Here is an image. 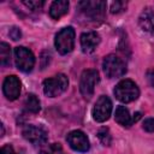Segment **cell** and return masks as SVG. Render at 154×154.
Wrapping results in <instances>:
<instances>
[{
	"mask_svg": "<svg viewBox=\"0 0 154 154\" xmlns=\"http://www.w3.org/2000/svg\"><path fill=\"white\" fill-rule=\"evenodd\" d=\"M100 81L99 72L95 69L84 70L79 79V91L84 97H90L94 94L95 87Z\"/></svg>",
	"mask_w": 154,
	"mask_h": 154,
	"instance_id": "8992f818",
	"label": "cell"
},
{
	"mask_svg": "<svg viewBox=\"0 0 154 154\" xmlns=\"http://www.w3.org/2000/svg\"><path fill=\"white\" fill-rule=\"evenodd\" d=\"M2 91L4 95L6 96V99H8L10 101H13L16 99H18L19 94H20V81L17 76L11 75L7 76L2 83Z\"/></svg>",
	"mask_w": 154,
	"mask_h": 154,
	"instance_id": "8fae6325",
	"label": "cell"
},
{
	"mask_svg": "<svg viewBox=\"0 0 154 154\" xmlns=\"http://www.w3.org/2000/svg\"><path fill=\"white\" fill-rule=\"evenodd\" d=\"M54 45H55L57 51L60 54L65 55V54L70 53L75 46V30H73V28L72 26L63 28L55 35Z\"/></svg>",
	"mask_w": 154,
	"mask_h": 154,
	"instance_id": "277c9868",
	"label": "cell"
},
{
	"mask_svg": "<svg viewBox=\"0 0 154 154\" xmlns=\"http://www.w3.org/2000/svg\"><path fill=\"white\" fill-rule=\"evenodd\" d=\"M140 26L144 31H153L154 30V12L150 8H144V11L141 13L138 18Z\"/></svg>",
	"mask_w": 154,
	"mask_h": 154,
	"instance_id": "9a60e30c",
	"label": "cell"
},
{
	"mask_svg": "<svg viewBox=\"0 0 154 154\" xmlns=\"http://www.w3.org/2000/svg\"><path fill=\"white\" fill-rule=\"evenodd\" d=\"M69 87V79L64 73H58L43 81V93L49 97L61 95Z\"/></svg>",
	"mask_w": 154,
	"mask_h": 154,
	"instance_id": "7a4b0ae2",
	"label": "cell"
},
{
	"mask_svg": "<svg viewBox=\"0 0 154 154\" xmlns=\"http://www.w3.org/2000/svg\"><path fill=\"white\" fill-rule=\"evenodd\" d=\"M66 141L73 150L79 153H85L90 148V143L87 135L81 130H73L69 132L66 136Z\"/></svg>",
	"mask_w": 154,
	"mask_h": 154,
	"instance_id": "9c48e42d",
	"label": "cell"
},
{
	"mask_svg": "<svg viewBox=\"0 0 154 154\" xmlns=\"http://www.w3.org/2000/svg\"><path fill=\"white\" fill-rule=\"evenodd\" d=\"M14 61L18 70L23 72H30L35 65V57L30 49L18 46L14 48Z\"/></svg>",
	"mask_w": 154,
	"mask_h": 154,
	"instance_id": "52a82bcc",
	"label": "cell"
},
{
	"mask_svg": "<svg viewBox=\"0 0 154 154\" xmlns=\"http://www.w3.org/2000/svg\"><path fill=\"white\" fill-rule=\"evenodd\" d=\"M69 6H70L69 1H65V0L54 1V2H52L51 7H49V16L53 19H59L67 13Z\"/></svg>",
	"mask_w": 154,
	"mask_h": 154,
	"instance_id": "5bb4252c",
	"label": "cell"
},
{
	"mask_svg": "<svg viewBox=\"0 0 154 154\" xmlns=\"http://www.w3.org/2000/svg\"><path fill=\"white\" fill-rule=\"evenodd\" d=\"M42 154H64V149L60 143H51L42 150Z\"/></svg>",
	"mask_w": 154,
	"mask_h": 154,
	"instance_id": "d6986e66",
	"label": "cell"
},
{
	"mask_svg": "<svg viewBox=\"0 0 154 154\" xmlns=\"http://www.w3.org/2000/svg\"><path fill=\"white\" fill-rule=\"evenodd\" d=\"M97 137H99V140L101 141V143L103 146H109L111 142H112V137H111V134H109L107 128L100 129L99 132H97Z\"/></svg>",
	"mask_w": 154,
	"mask_h": 154,
	"instance_id": "ac0fdd59",
	"label": "cell"
},
{
	"mask_svg": "<svg viewBox=\"0 0 154 154\" xmlns=\"http://www.w3.org/2000/svg\"><path fill=\"white\" fill-rule=\"evenodd\" d=\"M23 4L25 6H28L29 8L36 11V10H41L42 8V6L45 5V1H37V0L36 1H23Z\"/></svg>",
	"mask_w": 154,
	"mask_h": 154,
	"instance_id": "ffe728a7",
	"label": "cell"
},
{
	"mask_svg": "<svg viewBox=\"0 0 154 154\" xmlns=\"http://www.w3.org/2000/svg\"><path fill=\"white\" fill-rule=\"evenodd\" d=\"M24 105H25L26 111H29V112H31V113H38V112H40V108H41V107H40V100H38L37 96L34 95V94H29V95L26 96Z\"/></svg>",
	"mask_w": 154,
	"mask_h": 154,
	"instance_id": "2e32d148",
	"label": "cell"
},
{
	"mask_svg": "<svg viewBox=\"0 0 154 154\" xmlns=\"http://www.w3.org/2000/svg\"><path fill=\"white\" fill-rule=\"evenodd\" d=\"M23 137L32 144H43L47 141V131L42 126L26 125L23 129Z\"/></svg>",
	"mask_w": 154,
	"mask_h": 154,
	"instance_id": "30bf717a",
	"label": "cell"
},
{
	"mask_svg": "<svg viewBox=\"0 0 154 154\" xmlns=\"http://www.w3.org/2000/svg\"><path fill=\"white\" fill-rule=\"evenodd\" d=\"M102 67H103L105 75L108 78L122 77L126 72L125 61L114 54H109V55L105 57V59L102 61Z\"/></svg>",
	"mask_w": 154,
	"mask_h": 154,
	"instance_id": "5b68a950",
	"label": "cell"
},
{
	"mask_svg": "<svg viewBox=\"0 0 154 154\" xmlns=\"http://www.w3.org/2000/svg\"><path fill=\"white\" fill-rule=\"evenodd\" d=\"M113 93H114V96L124 103L132 102L140 96V89H138L137 84L131 79L120 81L116 85Z\"/></svg>",
	"mask_w": 154,
	"mask_h": 154,
	"instance_id": "6da1fadb",
	"label": "cell"
},
{
	"mask_svg": "<svg viewBox=\"0 0 154 154\" xmlns=\"http://www.w3.org/2000/svg\"><path fill=\"white\" fill-rule=\"evenodd\" d=\"M111 113H112V101L109 100L108 96L101 95L96 100L91 111V116L94 120L97 123H103L109 118Z\"/></svg>",
	"mask_w": 154,
	"mask_h": 154,
	"instance_id": "ba28073f",
	"label": "cell"
},
{
	"mask_svg": "<svg viewBox=\"0 0 154 154\" xmlns=\"http://www.w3.org/2000/svg\"><path fill=\"white\" fill-rule=\"evenodd\" d=\"M100 43V36L95 31H87L81 35V47L83 53L89 54L95 51Z\"/></svg>",
	"mask_w": 154,
	"mask_h": 154,
	"instance_id": "7c38bea8",
	"label": "cell"
},
{
	"mask_svg": "<svg viewBox=\"0 0 154 154\" xmlns=\"http://www.w3.org/2000/svg\"><path fill=\"white\" fill-rule=\"evenodd\" d=\"M0 61L1 66H8L11 63V48L6 42L0 43Z\"/></svg>",
	"mask_w": 154,
	"mask_h": 154,
	"instance_id": "e0dca14e",
	"label": "cell"
},
{
	"mask_svg": "<svg viewBox=\"0 0 154 154\" xmlns=\"http://www.w3.org/2000/svg\"><path fill=\"white\" fill-rule=\"evenodd\" d=\"M125 6H126L125 2H123V1H116L111 6V12L112 13H119V12H122L125 8Z\"/></svg>",
	"mask_w": 154,
	"mask_h": 154,
	"instance_id": "44dd1931",
	"label": "cell"
},
{
	"mask_svg": "<svg viewBox=\"0 0 154 154\" xmlns=\"http://www.w3.org/2000/svg\"><path fill=\"white\" fill-rule=\"evenodd\" d=\"M0 154H16V152H14V149L10 144H5V146L1 147Z\"/></svg>",
	"mask_w": 154,
	"mask_h": 154,
	"instance_id": "603a6c76",
	"label": "cell"
},
{
	"mask_svg": "<svg viewBox=\"0 0 154 154\" xmlns=\"http://www.w3.org/2000/svg\"><path fill=\"white\" fill-rule=\"evenodd\" d=\"M147 79H148L149 84L154 88V69H149L147 71Z\"/></svg>",
	"mask_w": 154,
	"mask_h": 154,
	"instance_id": "d4e9b609",
	"label": "cell"
},
{
	"mask_svg": "<svg viewBox=\"0 0 154 154\" xmlns=\"http://www.w3.org/2000/svg\"><path fill=\"white\" fill-rule=\"evenodd\" d=\"M114 119L119 125L125 126V128H129V126H131L134 124V119L130 116V112L125 106H118L116 108Z\"/></svg>",
	"mask_w": 154,
	"mask_h": 154,
	"instance_id": "4fadbf2b",
	"label": "cell"
},
{
	"mask_svg": "<svg viewBox=\"0 0 154 154\" xmlns=\"http://www.w3.org/2000/svg\"><path fill=\"white\" fill-rule=\"evenodd\" d=\"M10 36L13 38V40H18L20 37V30L18 28H12L10 30Z\"/></svg>",
	"mask_w": 154,
	"mask_h": 154,
	"instance_id": "cb8c5ba5",
	"label": "cell"
},
{
	"mask_svg": "<svg viewBox=\"0 0 154 154\" xmlns=\"http://www.w3.org/2000/svg\"><path fill=\"white\" fill-rule=\"evenodd\" d=\"M143 129L147 132H154V118H147L143 122Z\"/></svg>",
	"mask_w": 154,
	"mask_h": 154,
	"instance_id": "7402d4cb",
	"label": "cell"
},
{
	"mask_svg": "<svg viewBox=\"0 0 154 154\" xmlns=\"http://www.w3.org/2000/svg\"><path fill=\"white\" fill-rule=\"evenodd\" d=\"M78 8L90 20H101L106 14V2L101 0L81 1L78 2Z\"/></svg>",
	"mask_w": 154,
	"mask_h": 154,
	"instance_id": "3957f363",
	"label": "cell"
}]
</instances>
